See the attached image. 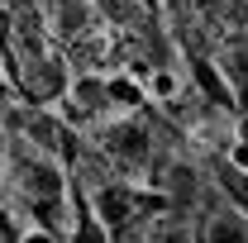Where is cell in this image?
<instances>
[{"label": "cell", "mask_w": 248, "mask_h": 243, "mask_svg": "<svg viewBox=\"0 0 248 243\" xmlns=\"http://www.w3.org/2000/svg\"><path fill=\"white\" fill-rule=\"evenodd\" d=\"M153 95H177V76L157 72V76H153Z\"/></svg>", "instance_id": "obj_1"}, {"label": "cell", "mask_w": 248, "mask_h": 243, "mask_svg": "<svg viewBox=\"0 0 248 243\" xmlns=\"http://www.w3.org/2000/svg\"><path fill=\"white\" fill-rule=\"evenodd\" d=\"M234 162H239V167H248V138H239V143H234Z\"/></svg>", "instance_id": "obj_2"}, {"label": "cell", "mask_w": 248, "mask_h": 243, "mask_svg": "<svg viewBox=\"0 0 248 243\" xmlns=\"http://www.w3.org/2000/svg\"><path fill=\"white\" fill-rule=\"evenodd\" d=\"M24 243H53L48 234H24Z\"/></svg>", "instance_id": "obj_3"}]
</instances>
